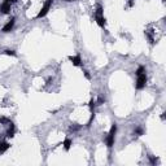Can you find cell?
Listing matches in <instances>:
<instances>
[{
	"label": "cell",
	"mask_w": 166,
	"mask_h": 166,
	"mask_svg": "<svg viewBox=\"0 0 166 166\" xmlns=\"http://www.w3.org/2000/svg\"><path fill=\"white\" fill-rule=\"evenodd\" d=\"M95 18L97 25L100 27H105V17L103 14V7L101 5H97V9H96V13H95Z\"/></svg>",
	"instance_id": "cell-1"
},
{
	"label": "cell",
	"mask_w": 166,
	"mask_h": 166,
	"mask_svg": "<svg viewBox=\"0 0 166 166\" xmlns=\"http://www.w3.org/2000/svg\"><path fill=\"white\" fill-rule=\"evenodd\" d=\"M115 132H117V125H112V127H110V131L108 134V138H107V145L109 148H112L113 144H114V138H115Z\"/></svg>",
	"instance_id": "cell-2"
},
{
	"label": "cell",
	"mask_w": 166,
	"mask_h": 166,
	"mask_svg": "<svg viewBox=\"0 0 166 166\" xmlns=\"http://www.w3.org/2000/svg\"><path fill=\"white\" fill-rule=\"evenodd\" d=\"M52 3H53V0H47V2L44 3L43 8L40 9V12L38 13L36 18H42V17H46V16H47V13L49 12V9H51V5H52Z\"/></svg>",
	"instance_id": "cell-3"
},
{
	"label": "cell",
	"mask_w": 166,
	"mask_h": 166,
	"mask_svg": "<svg viewBox=\"0 0 166 166\" xmlns=\"http://www.w3.org/2000/svg\"><path fill=\"white\" fill-rule=\"evenodd\" d=\"M136 77H138V81H136V85H135L136 90H143V88L145 87V83H147V74L141 73Z\"/></svg>",
	"instance_id": "cell-4"
},
{
	"label": "cell",
	"mask_w": 166,
	"mask_h": 166,
	"mask_svg": "<svg viewBox=\"0 0 166 166\" xmlns=\"http://www.w3.org/2000/svg\"><path fill=\"white\" fill-rule=\"evenodd\" d=\"M10 4H12L10 0H4V3L0 5V12H2L3 14H8L9 10H10Z\"/></svg>",
	"instance_id": "cell-5"
},
{
	"label": "cell",
	"mask_w": 166,
	"mask_h": 166,
	"mask_svg": "<svg viewBox=\"0 0 166 166\" xmlns=\"http://www.w3.org/2000/svg\"><path fill=\"white\" fill-rule=\"evenodd\" d=\"M14 17L13 18H10L8 22H7V25H5L4 27H3V32H9L10 30H12L13 29V26H14Z\"/></svg>",
	"instance_id": "cell-6"
},
{
	"label": "cell",
	"mask_w": 166,
	"mask_h": 166,
	"mask_svg": "<svg viewBox=\"0 0 166 166\" xmlns=\"http://www.w3.org/2000/svg\"><path fill=\"white\" fill-rule=\"evenodd\" d=\"M69 60L74 66H81V64H82V60H81L79 55H77V56H69Z\"/></svg>",
	"instance_id": "cell-7"
},
{
	"label": "cell",
	"mask_w": 166,
	"mask_h": 166,
	"mask_svg": "<svg viewBox=\"0 0 166 166\" xmlns=\"http://www.w3.org/2000/svg\"><path fill=\"white\" fill-rule=\"evenodd\" d=\"M14 134H16V127H14V125L12 122H9V129L7 131V136L8 138H13Z\"/></svg>",
	"instance_id": "cell-8"
},
{
	"label": "cell",
	"mask_w": 166,
	"mask_h": 166,
	"mask_svg": "<svg viewBox=\"0 0 166 166\" xmlns=\"http://www.w3.org/2000/svg\"><path fill=\"white\" fill-rule=\"evenodd\" d=\"M9 147H10V145L8 144L7 141H0V153H4Z\"/></svg>",
	"instance_id": "cell-9"
},
{
	"label": "cell",
	"mask_w": 166,
	"mask_h": 166,
	"mask_svg": "<svg viewBox=\"0 0 166 166\" xmlns=\"http://www.w3.org/2000/svg\"><path fill=\"white\" fill-rule=\"evenodd\" d=\"M62 145H64V148L66 149V151H69L70 147H71V140L70 139H65V141L62 143Z\"/></svg>",
	"instance_id": "cell-10"
},
{
	"label": "cell",
	"mask_w": 166,
	"mask_h": 166,
	"mask_svg": "<svg viewBox=\"0 0 166 166\" xmlns=\"http://www.w3.org/2000/svg\"><path fill=\"white\" fill-rule=\"evenodd\" d=\"M4 55H7V56H16V52L12 51V49H7V51H4Z\"/></svg>",
	"instance_id": "cell-11"
},
{
	"label": "cell",
	"mask_w": 166,
	"mask_h": 166,
	"mask_svg": "<svg viewBox=\"0 0 166 166\" xmlns=\"http://www.w3.org/2000/svg\"><path fill=\"white\" fill-rule=\"evenodd\" d=\"M141 73H145V69H144V66H139L135 74H136V75H139V74H141Z\"/></svg>",
	"instance_id": "cell-12"
},
{
	"label": "cell",
	"mask_w": 166,
	"mask_h": 166,
	"mask_svg": "<svg viewBox=\"0 0 166 166\" xmlns=\"http://www.w3.org/2000/svg\"><path fill=\"white\" fill-rule=\"evenodd\" d=\"M143 132H144V131H143V130L140 129V127H138V129L135 130L134 134H135V135H138V136H140V135H143Z\"/></svg>",
	"instance_id": "cell-13"
},
{
	"label": "cell",
	"mask_w": 166,
	"mask_h": 166,
	"mask_svg": "<svg viewBox=\"0 0 166 166\" xmlns=\"http://www.w3.org/2000/svg\"><path fill=\"white\" fill-rule=\"evenodd\" d=\"M10 121L8 118H5V117H0V123H9Z\"/></svg>",
	"instance_id": "cell-14"
},
{
	"label": "cell",
	"mask_w": 166,
	"mask_h": 166,
	"mask_svg": "<svg viewBox=\"0 0 166 166\" xmlns=\"http://www.w3.org/2000/svg\"><path fill=\"white\" fill-rule=\"evenodd\" d=\"M95 105H96V101H95V100H93V99H92V100L90 101V108H91V110H92V112H93V108H95Z\"/></svg>",
	"instance_id": "cell-15"
},
{
	"label": "cell",
	"mask_w": 166,
	"mask_h": 166,
	"mask_svg": "<svg viewBox=\"0 0 166 166\" xmlns=\"http://www.w3.org/2000/svg\"><path fill=\"white\" fill-rule=\"evenodd\" d=\"M83 73H85V77H86L87 79H91V75L88 74V71H87V70H85V71H83Z\"/></svg>",
	"instance_id": "cell-16"
},
{
	"label": "cell",
	"mask_w": 166,
	"mask_h": 166,
	"mask_svg": "<svg viewBox=\"0 0 166 166\" xmlns=\"http://www.w3.org/2000/svg\"><path fill=\"white\" fill-rule=\"evenodd\" d=\"M129 5L132 7V5H134V0H129Z\"/></svg>",
	"instance_id": "cell-17"
},
{
	"label": "cell",
	"mask_w": 166,
	"mask_h": 166,
	"mask_svg": "<svg viewBox=\"0 0 166 166\" xmlns=\"http://www.w3.org/2000/svg\"><path fill=\"white\" fill-rule=\"evenodd\" d=\"M156 161H157V160H156V158H153V157H151V162H152V164H156Z\"/></svg>",
	"instance_id": "cell-18"
},
{
	"label": "cell",
	"mask_w": 166,
	"mask_h": 166,
	"mask_svg": "<svg viewBox=\"0 0 166 166\" xmlns=\"http://www.w3.org/2000/svg\"><path fill=\"white\" fill-rule=\"evenodd\" d=\"M65 2H73V0H65Z\"/></svg>",
	"instance_id": "cell-19"
}]
</instances>
